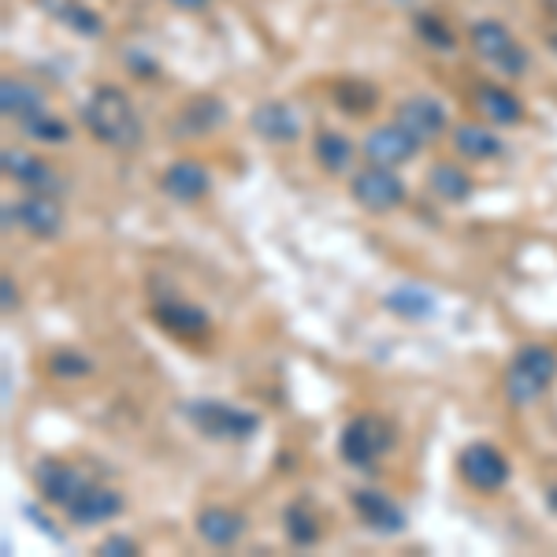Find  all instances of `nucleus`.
Here are the masks:
<instances>
[{"instance_id": "f257e3e1", "label": "nucleus", "mask_w": 557, "mask_h": 557, "mask_svg": "<svg viewBox=\"0 0 557 557\" xmlns=\"http://www.w3.org/2000/svg\"><path fill=\"white\" fill-rule=\"evenodd\" d=\"M83 123L108 149L127 152L141 146V120L120 86H97L83 104Z\"/></svg>"}, {"instance_id": "f03ea898", "label": "nucleus", "mask_w": 557, "mask_h": 557, "mask_svg": "<svg viewBox=\"0 0 557 557\" xmlns=\"http://www.w3.org/2000/svg\"><path fill=\"white\" fill-rule=\"evenodd\" d=\"M183 417L201 431L205 438L215 443H246L260 431V417L249 409H238L231 401H215V398H194L183 406Z\"/></svg>"}, {"instance_id": "7ed1b4c3", "label": "nucleus", "mask_w": 557, "mask_h": 557, "mask_svg": "<svg viewBox=\"0 0 557 557\" xmlns=\"http://www.w3.org/2000/svg\"><path fill=\"white\" fill-rule=\"evenodd\" d=\"M557 375V354L546 346H524L520 354L513 357V364H509L506 372V398L509 406L524 409L532 406L535 398H543L546 386L554 383Z\"/></svg>"}, {"instance_id": "20e7f679", "label": "nucleus", "mask_w": 557, "mask_h": 557, "mask_svg": "<svg viewBox=\"0 0 557 557\" xmlns=\"http://www.w3.org/2000/svg\"><path fill=\"white\" fill-rule=\"evenodd\" d=\"M469 41H472L475 57H480L483 64H491L494 71H502V75H520V71L528 67V49L509 34L506 23H498V20L472 23Z\"/></svg>"}, {"instance_id": "39448f33", "label": "nucleus", "mask_w": 557, "mask_h": 557, "mask_svg": "<svg viewBox=\"0 0 557 557\" xmlns=\"http://www.w3.org/2000/svg\"><path fill=\"white\" fill-rule=\"evenodd\" d=\"M4 227L8 231H23L30 238H57L64 227V205L57 194H38L30 190L23 201L4 205Z\"/></svg>"}, {"instance_id": "423d86ee", "label": "nucleus", "mask_w": 557, "mask_h": 557, "mask_svg": "<svg viewBox=\"0 0 557 557\" xmlns=\"http://www.w3.org/2000/svg\"><path fill=\"white\" fill-rule=\"evenodd\" d=\"M391 446H394V431L380 417H354L343 428V438H338V454L354 469H372Z\"/></svg>"}, {"instance_id": "0eeeda50", "label": "nucleus", "mask_w": 557, "mask_h": 557, "mask_svg": "<svg viewBox=\"0 0 557 557\" xmlns=\"http://www.w3.org/2000/svg\"><path fill=\"white\" fill-rule=\"evenodd\" d=\"M349 194H354V201L361 205L364 212H394L406 201V183L386 164H368L354 175Z\"/></svg>"}, {"instance_id": "6e6552de", "label": "nucleus", "mask_w": 557, "mask_h": 557, "mask_svg": "<svg viewBox=\"0 0 557 557\" xmlns=\"http://www.w3.org/2000/svg\"><path fill=\"white\" fill-rule=\"evenodd\" d=\"M457 472L469 483L472 491L480 494H494L509 483V461L502 450H494L491 443H472L465 446L461 457H457Z\"/></svg>"}, {"instance_id": "1a4fd4ad", "label": "nucleus", "mask_w": 557, "mask_h": 557, "mask_svg": "<svg viewBox=\"0 0 557 557\" xmlns=\"http://www.w3.org/2000/svg\"><path fill=\"white\" fill-rule=\"evenodd\" d=\"M364 157L368 164H409L412 157L420 152V141L401 127V123H383V127H372L364 134Z\"/></svg>"}, {"instance_id": "9d476101", "label": "nucleus", "mask_w": 557, "mask_h": 557, "mask_svg": "<svg viewBox=\"0 0 557 557\" xmlns=\"http://www.w3.org/2000/svg\"><path fill=\"white\" fill-rule=\"evenodd\" d=\"M354 509H357V517L364 520L372 532H380V535H398V532H406V509L398 506V502L391 498V494H383V491H372V487H361V491H354Z\"/></svg>"}, {"instance_id": "9b49d317", "label": "nucleus", "mask_w": 557, "mask_h": 557, "mask_svg": "<svg viewBox=\"0 0 557 557\" xmlns=\"http://www.w3.org/2000/svg\"><path fill=\"white\" fill-rule=\"evenodd\" d=\"M120 513H123V494L112 487H101V483H86V487L75 494V502L67 506L71 524H78V528L104 524V520H115Z\"/></svg>"}, {"instance_id": "f8f14e48", "label": "nucleus", "mask_w": 557, "mask_h": 557, "mask_svg": "<svg viewBox=\"0 0 557 557\" xmlns=\"http://www.w3.org/2000/svg\"><path fill=\"white\" fill-rule=\"evenodd\" d=\"M249 127H253L257 138L272 141V146H290V141H298V134H301V120L286 101H264L253 108Z\"/></svg>"}, {"instance_id": "ddd939ff", "label": "nucleus", "mask_w": 557, "mask_h": 557, "mask_svg": "<svg viewBox=\"0 0 557 557\" xmlns=\"http://www.w3.org/2000/svg\"><path fill=\"white\" fill-rule=\"evenodd\" d=\"M394 123H401V127L424 146V141H435L438 134L446 131V108L438 101H431V97H409V101L398 104Z\"/></svg>"}, {"instance_id": "4468645a", "label": "nucleus", "mask_w": 557, "mask_h": 557, "mask_svg": "<svg viewBox=\"0 0 557 557\" xmlns=\"http://www.w3.org/2000/svg\"><path fill=\"white\" fill-rule=\"evenodd\" d=\"M194 524H197V535H201L212 550H231V546H238V539L246 535V517L231 506H205Z\"/></svg>"}, {"instance_id": "2eb2a0df", "label": "nucleus", "mask_w": 557, "mask_h": 557, "mask_svg": "<svg viewBox=\"0 0 557 557\" xmlns=\"http://www.w3.org/2000/svg\"><path fill=\"white\" fill-rule=\"evenodd\" d=\"M34 480H38V494L49 506H64V509L75 502V494L86 487V475L64 461H41Z\"/></svg>"}, {"instance_id": "dca6fc26", "label": "nucleus", "mask_w": 557, "mask_h": 557, "mask_svg": "<svg viewBox=\"0 0 557 557\" xmlns=\"http://www.w3.org/2000/svg\"><path fill=\"white\" fill-rule=\"evenodd\" d=\"M160 190L172 197V201L190 205V201H201V197L212 190V178L205 172V164H197V160H175V164L160 175Z\"/></svg>"}, {"instance_id": "f3484780", "label": "nucleus", "mask_w": 557, "mask_h": 557, "mask_svg": "<svg viewBox=\"0 0 557 557\" xmlns=\"http://www.w3.org/2000/svg\"><path fill=\"white\" fill-rule=\"evenodd\" d=\"M4 175L15 178L20 186L26 190H38V194H57L60 190V178L52 172V164H45V160L30 157V152L23 149H4Z\"/></svg>"}, {"instance_id": "a211bd4d", "label": "nucleus", "mask_w": 557, "mask_h": 557, "mask_svg": "<svg viewBox=\"0 0 557 557\" xmlns=\"http://www.w3.org/2000/svg\"><path fill=\"white\" fill-rule=\"evenodd\" d=\"M0 112L8 115V120H15L20 127H26L30 120H38V115L49 112V104H45L41 89L23 83V78H12L8 75L4 83H0Z\"/></svg>"}, {"instance_id": "6ab92c4d", "label": "nucleus", "mask_w": 557, "mask_h": 557, "mask_svg": "<svg viewBox=\"0 0 557 557\" xmlns=\"http://www.w3.org/2000/svg\"><path fill=\"white\" fill-rule=\"evenodd\" d=\"M157 323L164 331H172L175 338H201L209 335V312L186 301H164L157 309Z\"/></svg>"}, {"instance_id": "aec40b11", "label": "nucleus", "mask_w": 557, "mask_h": 557, "mask_svg": "<svg viewBox=\"0 0 557 557\" xmlns=\"http://www.w3.org/2000/svg\"><path fill=\"white\" fill-rule=\"evenodd\" d=\"M475 108H480L491 123H502V127H517V123L524 120V104H520V97L506 86H480L475 89Z\"/></svg>"}, {"instance_id": "412c9836", "label": "nucleus", "mask_w": 557, "mask_h": 557, "mask_svg": "<svg viewBox=\"0 0 557 557\" xmlns=\"http://www.w3.org/2000/svg\"><path fill=\"white\" fill-rule=\"evenodd\" d=\"M386 309H391L394 317H401V320L420 323V320H431V317H435V312H438V301L431 298V290H424V286L401 283V286H394V290L386 294Z\"/></svg>"}, {"instance_id": "4be33fe9", "label": "nucleus", "mask_w": 557, "mask_h": 557, "mask_svg": "<svg viewBox=\"0 0 557 557\" xmlns=\"http://www.w3.org/2000/svg\"><path fill=\"white\" fill-rule=\"evenodd\" d=\"M454 149L465 160H494L502 157V138L483 123H457L454 127Z\"/></svg>"}, {"instance_id": "5701e85b", "label": "nucleus", "mask_w": 557, "mask_h": 557, "mask_svg": "<svg viewBox=\"0 0 557 557\" xmlns=\"http://www.w3.org/2000/svg\"><path fill=\"white\" fill-rule=\"evenodd\" d=\"M312 157L327 175H343L349 160H354V141L338 131H320L317 141H312Z\"/></svg>"}, {"instance_id": "b1692460", "label": "nucleus", "mask_w": 557, "mask_h": 557, "mask_svg": "<svg viewBox=\"0 0 557 557\" xmlns=\"http://www.w3.org/2000/svg\"><path fill=\"white\" fill-rule=\"evenodd\" d=\"M428 190L435 194V197H443V201H450V205H461V201H469L472 197V178L461 172L457 164H435L428 172Z\"/></svg>"}, {"instance_id": "393cba45", "label": "nucleus", "mask_w": 557, "mask_h": 557, "mask_svg": "<svg viewBox=\"0 0 557 557\" xmlns=\"http://www.w3.org/2000/svg\"><path fill=\"white\" fill-rule=\"evenodd\" d=\"M223 120H227V104L212 101V97H201V101L186 104L183 120H178V134H205V131L220 127Z\"/></svg>"}, {"instance_id": "a878e982", "label": "nucleus", "mask_w": 557, "mask_h": 557, "mask_svg": "<svg viewBox=\"0 0 557 557\" xmlns=\"http://www.w3.org/2000/svg\"><path fill=\"white\" fill-rule=\"evenodd\" d=\"M49 12H57V20L71 26L75 34H86V38H94V34H101V20H97V12H89V8L75 4V0H41Z\"/></svg>"}, {"instance_id": "bb28decb", "label": "nucleus", "mask_w": 557, "mask_h": 557, "mask_svg": "<svg viewBox=\"0 0 557 557\" xmlns=\"http://www.w3.org/2000/svg\"><path fill=\"white\" fill-rule=\"evenodd\" d=\"M283 524H286V535H290L294 546H312L320 539L317 517H312V509L305 506V502H294V506H286Z\"/></svg>"}, {"instance_id": "cd10ccee", "label": "nucleus", "mask_w": 557, "mask_h": 557, "mask_svg": "<svg viewBox=\"0 0 557 557\" xmlns=\"http://www.w3.org/2000/svg\"><path fill=\"white\" fill-rule=\"evenodd\" d=\"M49 372L57 380H86L94 372V361L86 354H78V349H60V354L49 357Z\"/></svg>"}, {"instance_id": "c85d7f7f", "label": "nucleus", "mask_w": 557, "mask_h": 557, "mask_svg": "<svg viewBox=\"0 0 557 557\" xmlns=\"http://www.w3.org/2000/svg\"><path fill=\"white\" fill-rule=\"evenodd\" d=\"M23 131L30 134L34 141H49V146H64V141L71 138L67 123H60L52 112H45V115H38V120H30Z\"/></svg>"}, {"instance_id": "c756f323", "label": "nucleus", "mask_w": 557, "mask_h": 557, "mask_svg": "<svg viewBox=\"0 0 557 557\" xmlns=\"http://www.w3.org/2000/svg\"><path fill=\"white\" fill-rule=\"evenodd\" d=\"M417 30L431 49H443V52L454 49V34L446 30V23L438 20V15H417Z\"/></svg>"}, {"instance_id": "7c9ffc66", "label": "nucleus", "mask_w": 557, "mask_h": 557, "mask_svg": "<svg viewBox=\"0 0 557 557\" xmlns=\"http://www.w3.org/2000/svg\"><path fill=\"white\" fill-rule=\"evenodd\" d=\"M97 554L104 557H134L138 554V543H134L131 535H108L101 546H97Z\"/></svg>"}, {"instance_id": "2f4dec72", "label": "nucleus", "mask_w": 557, "mask_h": 557, "mask_svg": "<svg viewBox=\"0 0 557 557\" xmlns=\"http://www.w3.org/2000/svg\"><path fill=\"white\" fill-rule=\"evenodd\" d=\"M0 294H4V312L20 309V290H15V278L12 275H4V283H0Z\"/></svg>"}, {"instance_id": "473e14b6", "label": "nucleus", "mask_w": 557, "mask_h": 557, "mask_svg": "<svg viewBox=\"0 0 557 557\" xmlns=\"http://www.w3.org/2000/svg\"><path fill=\"white\" fill-rule=\"evenodd\" d=\"M23 513H26V517H30V520H34V524H38V528H41V532H45V535H52V539H57V543H60V532H52V520H49V517H41V513H38V509H34V506H26V509H23Z\"/></svg>"}, {"instance_id": "72a5a7b5", "label": "nucleus", "mask_w": 557, "mask_h": 557, "mask_svg": "<svg viewBox=\"0 0 557 557\" xmlns=\"http://www.w3.org/2000/svg\"><path fill=\"white\" fill-rule=\"evenodd\" d=\"M172 8H178V12H205V8L212 4V0H168Z\"/></svg>"}]
</instances>
